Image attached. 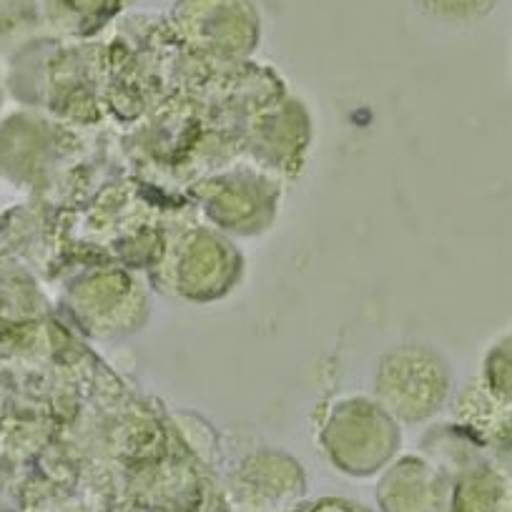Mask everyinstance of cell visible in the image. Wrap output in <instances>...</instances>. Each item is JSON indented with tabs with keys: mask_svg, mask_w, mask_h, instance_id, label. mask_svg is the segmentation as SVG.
<instances>
[{
	"mask_svg": "<svg viewBox=\"0 0 512 512\" xmlns=\"http://www.w3.org/2000/svg\"><path fill=\"white\" fill-rule=\"evenodd\" d=\"M485 384L512 407V334L500 339L487 352L485 359Z\"/></svg>",
	"mask_w": 512,
	"mask_h": 512,
	"instance_id": "cell-1",
	"label": "cell"
},
{
	"mask_svg": "<svg viewBox=\"0 0 512 512\" xmlns=\"http://www.w3.org/2000/svg\"><path fill=\"white\" fill-rule=\"evenodd\" d=\"M427 11L452 21H472L492 11L495 0H422Z\"/></svg>",
	"mask_w": 512,
	"mask_h": 512,
	"instance_id": "cell-2",
	"label": "cell"
},
{
	"mask_svg": "<svg viewBox=\"0 0 512 512\" xmlns=\"http://www.w3.org/2000/svg\"><path fill=\"white\" fill-rule=\"evenodd\" d=\"M490 452L495 455V462L497 467H500V472H505V475L512 480V422L507 425V430L492 442Z\"/></svg>",
	"mask_w": 512,
	"mask_h": 512,
	"instance_id": "cell-3",
	"label": "cell"
}]
</instances>
